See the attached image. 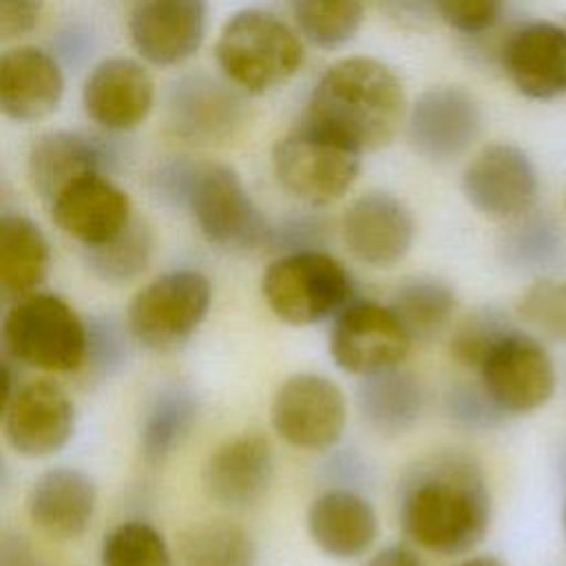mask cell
Returning <instances> with one entry per match:
<instances>
[{
    "mask_svg": "<svg viewBox=\"0 0 566 566\" xmlns=\"http://www.w3.org/2000/svg\"><path fill=\"white\" fill-rule=\"evenodd\" d=\"M49 208L55 226L82 248L113 239L135 217L128 192L108 172H93L73 181Z\"/></svg>",
    "mask_w": 566,
    "mask_h": 566,
    "instance_id": "44dd1931",
    "label": "cell"
},
{
    "mask_svg": "<svg viewBox=\"0 0 566 566\" xmlns=\"http://www.w3.org/2000/svg\"><path fill=\"white\" fill-rule=\"evenodd\" d=\"M504 416H526L551 402L557 389L555 360L539 336L515 327L475 371Z\"/></svg>",
    "mask_w": 566,
    "mask_h": 566,
    "instance_id": "9c48e42d",
    "label": "cell"
},
{
    "mask_svg": "<svg viewBox=\"0 0 566 566\" xmlns=\"http://www.w3.org/2000/svg\"><path fill=\"white\" fill-rule=\"evenodd\" d=\"M500 62L520 95L535 102L566 95V24L535 20L517 27L504 40Z\"/></svg>",
    "mask_w": 566,
    "mask_h": 566,
    "instance_id": "d6986e66",
    "label": "cell"
},
{
    "mask_svg": "<svg viewBox=\"0 0 566 566\" xmlns=\"http://www.w3.org/2000/svg\"><path fill=\"white\" fill-rule=\"evenodd\" d=\"M270 312L287 325H314L336 316L354 294L347 268L325 250L279 254L261 279Z\"/></svg>",
    "mask_w": 566,
    "mask_h": 566,
    "instance_id": "5b68a950",
    "label": "cell"
},
{
    "mask_svg": "<svg viewBox=\"0 0 566 566\" xmlns=\"http://www.w3.org/2000/svg\"><path fill=\"white\" fill-rule=\"evenodd\" d=\"M305 524L316 548L334 559L365 555L378 535L371 502L356 489L345 486L318 493L307 506Z\"/></svg>",
    "mask_w": 566,
    "mask_h": 566,
    "instance_id": "cb8c5ba5",
    "label": "cell"
},
{
    "mask_svg": "<svg viewBox=\"0 0 566 566\" xmlns=\"http://www.w3.org/2000/svg\"><path fill=\"white\" fill-rule=\"evenodd\" d=\"M497 252L511 270L544 276L564 259V234L548 212L531 210L509 221Z\"/></svg>",
    "mask_w": 566,
    "mask_h": 566,
    "instance_id": "f546056e",
    "label": "cell"
},
{
    "mask_svg": "<svg viewBox=\"0 0 566 566\" xmlns=\"http://www.w3.org/2000/svg\"><path fill=\"white\" fill-rule=\"evenodd\" d=\"M245 119L243 91L230 80L195 71L179 77L166 97V128L192 146L232 139Z\"/></svg>",
    "mask_w": 566,
    "mask_h": 566,
    "instance_id": "4fadbf2b",
    "label": "cell"
},
{
    "mask_svg": "<svg viewBox=\"0 0 566 566\" xmlns=\"http://www.w3.org/2000/svg\"><path fill=\"white\" fill-rule=\"evenodd\" d=\"M270 422L281 440L303 451H327L338 444L347 424L340 387L314 371L287 376L270 402Z\"/></svg>",
    "mask_w": 566,
    "mask_h": 566,
    "instance_id": "30bf717a",
    "label": "cell"
},
{
    "mask_svg": "<svg viewBox=\"0 0 566 566\" xmlns=\"http://www.w3.org/2000/svg\"><path fill=\"white\" fill-rule=\"evenodd\" d=\"M411 343L436 340L453 321L458 310L455 290L429 274L405 279L389 303Z\"/></svg>",
    "mask_w": 566,
    "mask_h": 566,
    "instance_id": "83f0119b",
    "label": "cell"
},
{
    "mask_svg": "<svg viewBox=\"0 0 566 566\" xmlns=\"http://www.w3.org/2000/svg\"><path fill=\"white\" fill-rule=\"evenodd\" d=\"M221 75L245 95H263L290 82L303 66L298 35L272 11L248 7L232 13L214 44Z\"/></svg>",
    "mask_w": 566,
    "mask_h": 566,
    "instance_id": "277c9868",
    "label": "cell"
},
{
    "mask_svg": "<svg viewBox=\"0 0 566 566\" xmlns=\"http://www.w3.org/2000/svg\"><path fill=\"white\" fill-rule=\"evenodd\" d=\"M365 566H424L422 557L405 546V544H389L380 551H376L367 562Z\"/></svg>",
    "mask_w": 566,
    "mask_h": 566,
    "instance_id": "7bdbcfd3",
    "label": "cell"
},
{
    "mask_svg": "<svg viewBox=\"0 0 566 566\" xmlns=\"http://www.w3.org/2000/svg\"><path fill=\"white\" fill-rule=\"evenodd\" d=\"M405 88L380 60L352 55L334 62L316 82L305 119L358 153L385 148L407 122Z\"/></svg>",
    "mask_w": 566,
    "mask_h": 566,
    "instance_id": "7a4b0ae2",
    "label": "cell"
},
{
    "mask_svg": "<svg viewBox=\"0 0 566 566\" xmlns=\"http://www.w3.org/2000/svg\"><path fill=\"white\" fill-rule=\"evenodd\" d=\"M42 11L44 0H0V38H24L38 27Z\"/></svg>",
    "mask_w": 566,
    "mask_h": 566,
    "instance_id": "60d3db41",
    "label": "cell"
},
{
    "mask_svg": "<svg viewBox=\"0 0 566 566\" xmlns=\"http://www.w3.org/2000/svg\"><path fill=\"white\" fill-rule=\"evenodd\" d=\"M64 73L53 53L15 46L0 57V111L18 124L49 117L62 102Z\"/></svg>",
    "mask_w": 566,
    "mask_h": 566,
    "instance_id": "7402d4cb",
    "label": "cell"
},
{
    "mask_svg": "<svg viewBox=\"0 0 566 566\" xmlns=\"http://www.w3.org/2000/svg\"><path fill=\"white\" fill-rule=\"evenodd\" d=\"M329 237V226L323 217L312 214H298L283 219L281 223H272L268 252L290 254V252H303V250H323L325 241Z\"/></svg>",
    "mask_w": 566,
    "mask_h": 566,
    "instance_id": "ab89813d",
    "label": "cell"
},
{
    "mask_svg": "<svg viewBox=\"0 0 566 566\" xmlns=\"http://www.w3.org/2000/svg\"><path fill=\"white\" fill-rule=\"evenodd\" d=\"M155 250L153 228L146 219L133 217L113 239L84 248V263L93 276L106 283H128L150 263Z\"/></svg>",
    "mask_w": 566,
    "mask_h": 566,
    "instance_id": "1f68e13d",
    "label": "cell"
},
{
    "mask_svg": "<svg viewBox=\"0 0 566 566\" xmlns=\"http://www.w3.org/2000/svg\"><path fill=\"white\" fill-rule=\"evenodd\" d=\"M444 413L451 422L469 431L495 429L506 416L478 382H458L444 396Z\"/></svg>",
    "mask_w": 566,
    "mask_h": 566,
    "instance_id": "74e56055",
    "label": "cell"
},
{
    "mask_svg": "<svg viewBox=\"0 0 566 566\" xmlns=\"http://www.w3.org/2000/svg\"><path fill=\"white\" fill-rule=\"evenodd\" d=\"M155 104V82L133 57H106L84 80L82 106L108 133H128L146 122Z\"/></svg>",
    "mask_w": 566,
    "mask_h": 566,
    "instance_id": "ac0fdd59",
    "label": "cell"
},
{
    "mask_svg": "<svg viewBox=\"0 0 566 566\" xmlns=\"http://www.w3.org/2000/svg\"><path fill=\"white\" fill-rule=\"evenodd\" d=\"M458 566H506L502 559H497L495 555H473L462 559Z\"/></svg>",
    "mask_w": 566,
    "mask_h": 566,
    "instance_id": "ee69618b",
    "label": "cell"
},
{
    "mask_svg": "<svg viewBox=\"0 0 566 566\" xmlns=\"http://www.w3.org/2000/svg\"><path fill=\"white\" fill-rule=\"evenodd\" d=\"M102 566H172L164 535L148 522L128 520L104 535Z\"/></svg>",
    "mask_w": 566,
    "mask_h": 566,
    "instance_id": "e575fe53",
    "label": "cell"
},
{
    "mask_svg": "<svg viewBox=\"0 0 566 566\" xmlns=\"http://www.w3.org/2000/svg\"><path fill=\"white\" fill-rule=\"evenodd\" d=\"M517 316L535 336L566 343V281L535 276L517 301Z\"/></svg>",
    "mask_w": 566,
    "mask_h": 566,
    "instance_id": "d590c367",
    "label": "cell"
},
{
    "mask_svg": "<svg viewBox=\"0 0 566 566\" xmlns=\"http://www.w3.org/2000/svg\"><path fill=\"white\" fill-rule=\"evenodd\" d=\"M0 566H42V559L22 535L4 533L0 542Z\"/></svg>",
    "mask_w": 566,
    "mask_h": 566,
    "instance_id": "b9f144b4",
    "label": "cell"
},
{
    "mask_svg": "<svg viewBox=\"0 0 566 566\" xmlns=\"http://www.w3.org/2000/svg\"><path fill=\"white\" fill-rule=\"evenodd\" d=\"M208 0H135L128 35L135 51L155 66L190 60L206 38Z\"/></svg>",
    "mask_w": 566,
    "mask_h": 566,
    "instance_id": "e0dca14e",
    "label": "cell"
},
{
    "mask_svg": "<svg viewBox=\"0 0 566 566\" xmlns=\"http://www.w3.org/2000/svg\"><path fill=\"white\" fill-rule=\"evenodd\" d=\"M86 338V318L55 294L33 292L18 298L2 321L7 358L42 371L82 369Z\"/></svg>",
    "mask_w": 566,
    "mask_h": 566,
    "instance_id": "52a82bcc",
    "label": "cell"
},
{
    "mask_svg": "<svg viewBox=\"0 0 566 566\" xmlns=\"http://www.w3.org/2000/svg\"><path fill=\"white\" fill-rule=\"evenodd\" d=\"M199 418V400L184 385L161 387L144 411L139 451L148 464H161L190 436Z\"/></svg>",
    "mask_w": 566,
    "mask_h": 566,
    "instance_id": "f1b7e54d",
    "label": "cell"
},
{
    "mask_svg": "<svg viewBox=\"0 0 566 566\" xmlns=\"http://www.w3.org/2000/svg\"><path fill=\"white\" fill-rule=\"evenodd\" d=\"M97 509L93 478L75 467H55L35 478L27 493V515L40 533L69 542L82 537Z\"/></svg>",
    "mask_w": 566,
    "mask_h": 566,
    "instance_id": "603a6c76",
    "label": "cell"
},
{
    "mask_svg": "<svg viewBox=\"0 0 566 566\" xmlns=\"http://www.w3.org/2000/svg\"><path fill=\"white\" fill-rule=\"evenodd\" d=\"M51 248L42 228L20 214L0 217V292L9 301L40 290L49 274Z\"/></svg>",
    "mask_w": 566,
    "mask_h": 566,
    "instance_id": "4316f807",
    "label": "cell"
},
{
    "mask_svg": "<svg viewBox=\"0 0 566 566\" xmlns=\"http://www.w3.org/2000/svg\"><path fill=\"white\" fill-rule=\"evenodd\" d=\"M75 431V405L51 380L18 385L2 400V433L7 444L24 458H46L69 444Z\"/></svg>",
    "mask_w": 566,
    "mask_h": 566,
    "instance_id": "9a60e30c",
    "label": "cell"
},
{
    "mask_svg": "<svg viewBox=\"0 0 566 566\" xmlns=\"http://www.w3.org/2000/svg\"><path fill=\"white\" fill-rule=\"evenodd\" d=\"M340 237L354 259L385 270L409 254L416 239V219L396 195L369 190L347 206L340 219Z\"/></svg>",
    "mask_w": 566,
    "mask_h": 566,
    "instance_id": "2e32d148",
    "label": "cell"
},
{
    "mask_svg": "<svg viewBox=\"0 0 566 566\" xmlns=\"http://www.w3.org/2000/svg\"><path fill=\"white\" fill-rule=\"evenodd\" d=\"M515 327L517 325L502 307H475L455 323L449 338V354L460 367L478 371L495 345Z\"/></svg>",
    "mask_w": 566,
    "mask_h": 566,
    "instance_id": "836d02e7",
    "label": "cell"
},
{
    "mask_svg": "<svg viewBox=\"0 0 566 566\" xmlns=\"http://www.w3.org/2000/svg\"><path fill=\"white\" fill-rule=\"evenodd\" d=\"M411 338L394 310L378 301H349L329 329V356L347 374L369 376L402 365Z\"/></svg>",
    "mask_w": 566,
    "mask_h": 566,
    "instance_id": "8fae6325",
    "label": "cell"
},
{
    "mask_svg": "<svg viewBox=\"0 0 566 566\" xmlns=\"http://www.w3.org/2000/svg\"><path fill=\"white\" fill-rule=\"evenodd\" d=\"M298 33L318 49H340L360 29L367 0H290Z\"/></svg>",
    "mask_w": 566,
    "mask_h": 566,
    "instance_id": "d6a6232c",
    "label": "cell"
},
{
    "mask_svg": "<svg viewBox=\"0 0 566 566\" xmlns=\"http://www.w3.org/2000/svg\"><path fill=\"white\" fill-rule=\"evenodd\" d=\"M153 190L164 203L188 210L208 243L228 252L268 248L272 223L232 166L177 157L157 168Z\"/></svg>",
    "mask_w": 566,
    "mask_h": 566,
    "instance_id": "3957f363",
    "label": "cell"
},
{
    "mask_svg": "<svg viewBox=\"0 0 566 566\" xmlns=\"http://www.w3.org/2000/svg\"><path fill=\"white\" fill-rule=\"evenodd\" d=\"M181 566H254V537L230 520H203L186 526L177 539Z\"/></svg>",
    "mask_w": 566,
    "mask_h": 566,
    "instance_id": "4dcf8cb0",
    "label": "cell"
},
{
    "mask_svg": "<svg viewBox=\"0 0 566 566\" xmlns=\"http://www.w3.org/2000/svg\"><path fill=\"white\" fill-rule=\"evenodd\" d=\"M111 164V153L93 137L77 130H49L27 153V177L40 199L51 203L66 186L93 172H108Z\"/></svg>",
    "mask_w": 566,
    "mask_h": 566,
    "instance_id": "d4e9b609",
    "label": "cell"
},
{
    "mask_svg": "<svg viewBox=\"0 0 566 566\" xmlns=\"http://www.w3.org/2000/svg\"><path fill=\"white\" fill-rule=\"evenodd\" d=\"M460 188L469 206L480 214L513 221L535 210L539 175L526 150L495 142L473 155L462 172Z\"/></svg>",
    "mask_w": 566,
    "mask_h": 566,
    "instance_id": "7c38bea8",
    "label": "cell"
},
{
    "mask_svg": "<svg viewBox=\"0 0 566 566\" xmlns=\"http://www.w3.org/2000/svg\"><path fill=\"white\" fill-rule=\"evenodd\" d=\"M429 4L444 24L462 35L491 31L504 13V0H429Z\"/></svg>",
    "mask_w": 566,
    "mask_h": 566,
    "instance_id": "f35d334b",
    "label": "cell"
},
{
    "mask_svg": "<svg viewBox=\"0 0 566 566\" xmlns=\"http://www.w3.org/2000/svg\"><path fill=\"white\" fill-rule=\"evenodd\" d=\"M212 285L203 272L172 270L146 283L126 307L135 343L153 352L184 345L206 321Z\"/></svg>",
    "mask_w": 566,
    "mask_h": 566,
    "instance_id": "ba28073f",
    "label": "cell"
},
{
    "mask_svg": "<svg viewBox=\"0 0 566 566\" xmlns=\"http://www.w3.org/2000/svg\"><path fill=\"white\" fill-rule=\"evenodd\" d=\"M86 356L82 371L91 380H108L115 376L128 360L133 340L126 323L119 325L111 316H91L86 318Z\"/></svg>",
    "mask_w": 566,
    "mask_h": 566,
    "instance_id": "8d00e7d4",
    "label": "cell"
},
{
    "mask_svg": "<svg viewBox=\"0 0 566 566\" xmlns=\"http://www.w3.org/2000/svg\"><path fill=\"white\" fill-rule=\"evenodd\" d=\"M427 394L420 378L398 367L360 376L356 407L360 420L380 436H400L422 418Z\"/></svg>",
    "mask_w": 566,
    "mask_h": 566,
    "instance_id": "484cf974",
    "label": "cell"
},
{
    "mask_svg": "<svg viewBox=\"0 0 566 566\" xmlns=\"http://www.w3.org/2000/svg\"><path fill=\"white\" fill-rule=\"evenodd\" d=\"M493 500L482 469L462 453H438L407 473L400 486L402 533L436 555H467L486 535Z\"/></svg>",
    "mask_w": 566,
    "mask_h": 566,
    "instance_id": "6da1fadb",
    "label": "cell"
},
{
    "mask_svg": "<svg viewBox=\"0 0 566 566\" xmlns=\"http://www.w3.org/2000/svg\"><path fill=\"white\" fill-rule=\"evenodd\" d=\"M360 157L363 153L303 117L276 139L272 170L285 192L321 208L338 201L354 186Z\"/></svg>",
    "mask_w": 566,
    "mask_h": 566,
    "instance_id": "8992f818",
    "label": "cell"
},
{
    "mask_svg": "<svg viewBox=\"0 0 566 566\" xmlns=\"http://www.w3.org/2000/svg\"><path fill=\"white\" fill-rule=\"evenodd\" d=\"M274 480V451L259 431L223 440L206 460L201 484L206 495L226 509L256 504Z\"/></svg>",
    "mask_w": 566,
    "mask_h": 566,
    "instance_id": "ffe728a7",
    "label": "cell"
},
{
    "mask_svg": "<svg viewBox=\"0 0 566 566\" xmlns=\"http://www.w3.org/2000/svg\"><path fill=\"white\" fill-rule=\"evenodd\" d=\"M562 526H564V537H566V495H564V506H562Z\"/></svg>",
    "mask_w": 566,
    "mask_h": 566,
    "instance_id": "f6af8a7d",
    "label": "cell"
},
{
    "mask_svg": "<svg viewBox=\"0 0 566 566\" xmlns=\"http://www.w3.org/2000/svg\"><path fill=\"white\" fill-rule=\"evenodd\" d=\"M482 106L464 86L422 91L407 113V139L413 153L431 164L462 157L482 133Z\"/></svg>",
    "mask_w": 566,
    "mask_h": 566,
    "instance_id": "5bb4252c",
    "label": "cell"
}]
</instances>
